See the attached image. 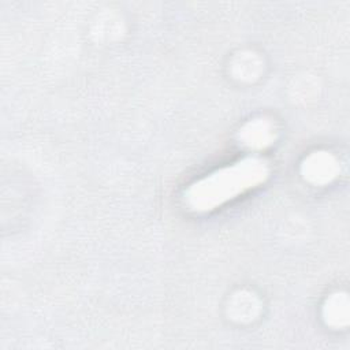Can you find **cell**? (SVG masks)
Returning a JSON list of instances; mask_svg holds the SVG:
<instances>
[{"label":"cell","mask_w":350,"mask_h":350,"mask_svg":"<svg viewBox=\"0 0 350 350\" xmlns=\"http://www.w3.org/2000/svg\"><path fill=\"white\" fill-rule=\"evenodd\" d=\"M265 176L267 165L262 160L246 159L196 183L187 197L196 209H212L262 182Z\"/></svg>","instance_id":"1"}]
</instances>
